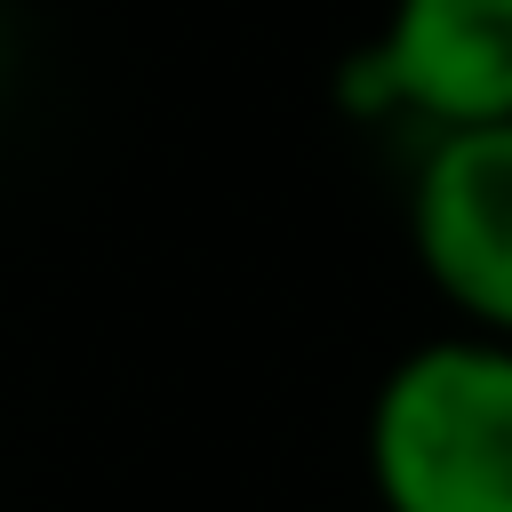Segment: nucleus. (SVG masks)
<instances>
[{
	"mask_svg": "<svg viewBox=\"0 0 512 512\" xmlns=\"http://www.w3.org/2000/svg\"><path fill=\"white\" fill-rule=\"evenodd\" d=\"M408 248L472 328L512 336V120L432 136L408 184Z\"/></svg>",
	"mask_w": 512,
	"mask_h": 512,
	"instance_id": "f03ea898",
	"label": "nucleus"
},
{
	"mask_svg": "<svg viewBox=\"0 0 512 512\" xmlns=\"http://www.w3.org/2000/svg\"><path fill=\"white\" fill-rule=\"evenodd\" d=\"M376 64L392 112L432 136L512 120V0H392Z\"/></svg>",
	"mask_w": 512,
	"mask_h": 512,
	"instance_id": "7ed1b4c3",
	"label": "nucleus"
},
{
	"mask_svg": "<svg viewBox=\"0 0 512 512\" xmlns=\"http://www.w3.org/2000/svg\"><path fill=\"white\" fill-rule=\"evenodd\" d=\"M368 480L384 512H512V336L400 352L368 400Z\"/></svg>",
	"mask_w": 512,
	"mask_h": 512,
	"instance_id": "f257e3e1",
	"label": "nucleus"
}]
</instances>
